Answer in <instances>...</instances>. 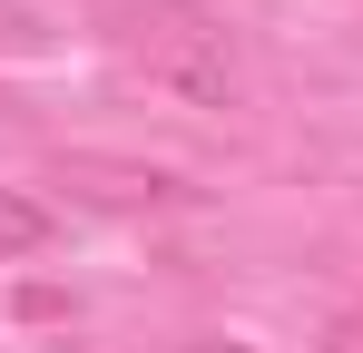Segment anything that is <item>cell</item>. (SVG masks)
<instances>
[{
    "label": "cell",
    "mask_w": 363,
    "mask_h": 353,
    "mask_svg": "<svg viewBox=\"0 0 363 353\" xmlns=\"http://www.w3.org/2000/svg\"><path fill=\"white\" fill-rule=\"evenodd\" d=\"M108 50L147 89L186 99V108H226L236 99V40H226V20L206 0H118L108 10Z\"/></svg>",
    "instance_id": "obj_1"
},
{
    "label": "cell",
    "mask_w": 363,
    "mask_h": 353,
    "mask_svg": "<svg viewBox=\"0 0 363 353\" xmlns=\"http://www.w3.org/2000/svg\"><path fill=\"white\" fill-rule=\"evenodd\" d=\"M40 235H50V216H40L20 186H0V265H10V255H30Z\"/></svg>",
    "instance_id": "obj_2"
},
{
    "label": "cell",
    "mask_w": 363,
    "mask_h": 353,
    "mask_svg": "<svg viewBox=\"0 0 363 353\" xmlns=\"http://www.w3.org/2000/svg\"><path fill=\"white\" fill-rule=\"evenodd\" d=\"M157 353H245V344H226V334H186V344H157Z\"/></svg>",
    "instance_id": "obj_3"
}]
</instances>
